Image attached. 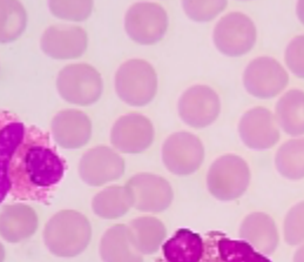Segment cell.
<instances>
[{"label":"cell","instance_id":"5bb4252c","mask_svg":"<svg viewBox=\"0 0 304 262\" xmlns=\"http://www.w3.org/2000/svg\"><path fill=\"white\" fill-rule=\"evenodd\" d=\"M204 250L196 262H271L243 240H233L227 234L211 230L203 234ZM155 262H166L162 257Z\"/></svg>","mask_w":304,"mask_h":262},{"label":"cell","instance_id":"4fadbf2b","mask_svg":"<svg viewBox=\"0 0 304 262\" xmlns=\"http://www.w3.org/2000/svg\"><path fill=\"white\" fill-rule=\"evenodd\" d=\"M124 173V160L108 146H96L80 159L79 174L88 186L99 187L120 179Z\"/></svg>","mask_w":304,"mask_h":262},{"label":"cell","instance_id":"30bf717a","mask_svg":"<svg viewBox=\"0 0 304 262\" xmlns=\"http://www.w3.org/2000/svg\"><path fill=\"white\" fill-rule=\"evenodd\" d=\"M180 119L189 127L201 129L212 125L221 113V99L208 85H193L178 101Z\"/></svg>","mask_w":304,"mask_h":262},{"label":"cell","instance_id":"d6986e66","mask_svg":"<svg viewBox=\"0 0 304 262\" xmlns=\"http://www.w3.org/2000/svg\"><path fill=\"white\" fill-rule=\"evenodd\" d=\"M26 125L13 113L0 111V203L10 193L7 179L8 162L24 137Z\"/></svg>","mask_w":304,"mask_h":262},{"label":"cell","instance_id":"d4e9b609","mask_svg":"<svg viewBox=\"0 0 304 262\" xmlns=\"http://www.w3.org/2000/svg\"><path fill=\"white\" fill-rule=\"evenodd\" d=\"M133 207L132 196L126 186H108L92 200L93 212L102 219H119Z\"/></svg>","mask_w":304,"mask_h":262},{"label":"cell","instance_id":"e0dca14e","mask_svg":"<svg viewBox=\"0 0 304 262\" xmlns=\"http://www.w3.org/2000/svg\"><path fill=\"white\" fill-rule=\"evenodd\" d=\"M54 141L62 148L76 149L85 146L92 135V121L86 113L68 108L58 112L51 122Z\"/></svg>","mask_w":304,"mask_h":262},{"label":"cell","instance_id":"277c9868","mask_svg":"<svg viewBox=\"0 0 304 262\" xmlns=\"http://www.w3.org/2000/svg\"><path fill=\"white\" fill-rule=\"evenodd\" d=\"M251 172L247 161L236 154H223L214 160L207 173V188L215 199L233 201L248 189Z\"/></svg>","mask_w":304,"mask_h":262},{"label":"cell","instance_id":"9c48e42d","mask_svg":"<svg viewBox=\"0 0 304 262\" xmlns=\"http://www.w3.org/2000/svg\"><path fill=\"white\" fill-rule=\"evenodd\" d=\"M245 91L257 99H273L289 83L287 69L273 57L262 55L251 60L243 72Z\"/></svg>","mask_w":304,"mask_h":262},{"label":"cell","instance_id":"484cf974","mask_svg":"<svg viewBox=\"0 0 304 262\" xmlns=\"http://www.w3.org/2000/svg\"><path fill=\"white\" fill-rule=\"evenodd\" d=\"M275 167L288 180L304 179V138L283 142L275 154Z\"/></svg>","mask_w":304,"mask_h":262},{"label":"cell","instance_id":"ac0fdd59","mask_svg":"<svg viewBox=\"0 0 304 262\" xmlns=\"http://www.w3.org/2000/svg\"><path fill=\"white\" fill-rule=\"evenodd\" d=\"M238 235L263 255L273 254L280 244L278 228L273 217L263 212L248 214L240 225Z\"/></svg>","mask_w":304,"mask_h":262},{"label":"cell","instance_id":"1f68e13d","mask_svg":"<svg viewBox=\"0 0 304 262\" xmlns=\"http://www.w3.org/2000/svg\"><path fill=\"white\" fill-rule=\"evenodd\" d=\"M296 14L298 20L302 22V25H304V0H297Z\"/></svg>","mask_w":304,"mask_h":262},{"label":"cell","instance_id":"f546056e","mask_svg":"<svg viewBox=\"0 0 304 262\" xmlns=\"http://www.w3.org/2000/svg\"><path fill=\"white\" fill-rule=\"evenodd\" d=\"M283 236L288 244L304 243V201L294 205L283 220Z\"/></svg>","mask_w":304,"mask_h":262},{"label":"cell","instance_id":"6da1fadb","mask_svg":"<svg viewBox=\"0 0 304 262\" xmlns=\"http://www.w3.org/2000/svg\"><path fill=\"white\" fill-rule=\"evenodd\" d=\"M67 169L47 132L26 126L8 162V195L19 201L48 203Z\"/></svg>","mask_w":304,"mask_h":262},{"label":"cell","instance_id":"f1b7e54d","mask_svg":"<svg viewBox=\"0 0 304 262\" xmlns=\"http://www.w3.org/2000/svg\"><path fill=\"white\" fill-rule=\"evenodd\" d=\"M186 15L195 22H209L227 7L228 0H181Z\"/></svg>","mask_w":304,"mask_h":262},{"label":"cell","instance_id":"836d02e7","mask_svg":"<svg viewBox=\"0 0 304 262\" xmlns=\"http://www.w3.org/2000/svg\"><path fill=\"white\" fill-rule=\"evenodd\" d=\"M4 260H5V248L0 243V262H4Z\"/></svg>","mask_w":304,"mask_h":262},{"label":"cell","instance_id":"52a82bcc","mask_svg":"<svg viewBox=\"0 0 304 262\" xmlns=\"http://www.w3.org/2000/svg\"><path fill=\"white\" fill-rule=\"evenodd\" d=\"M169 19L166 10L156 3L141 1L130 6L124 14V31L134 42L154 45L166 34Z\"/></svg>","mask_w":304,"mask_h":262},{"label":"cell","instance_id":"2e32d148","mask_svg":"<svg viewBox=\"0 0 304 262\" xmlns=\"http://www.w3.org/2000/svg\"><path fill=\"white\" fill-rule=\"evenodd\" d=\"M238 135L245 147L254 151L273 148L280 140L275 115L266 107H252L240 119Z\"/></svg>","mask_w":304,"mask_h":262},{"label":"cell","instance_id":"603a6c76","mask_svg":"<svg viewBox=\"0 0 304 262\" xmlns=\"http://www.w3.org/2000/svg\"><path fill=\"white\" fill-rule=\"evenodd\" d=\"M203 250V234L181 228L163 242L161 257L166 262H196L202 256Z\"/></svg>","mask_w":304,"mask_h":262},{"label":"cell","instance_id":"d6a6232c","mask_svg":"<svg viewBox=\"0 0 304 262\" xmlns=\"http://www.w3.org/2000/svg\"><path fill=\"white\" fill-rule=\"evenodd\" d=\"M292 262H304V243L299 244V247L295 251Z\"/></svg>","mask_w":304,"mask_h":262},{"label":"cell","instance_id":"83f0119b","mask_svg":"<svg viewBox=\"0 0 304 262\" xmlns=\"http://www.w3.org/2000/svg\"><path fill=\"white\" fill-rule=\"evenodd\" d=\"M93 0H48L51 13L66 21H83L93 11Z\"/></svg>","mask_w":304,"mask_h":262},{"label":"cell","instance_id":"7c38bea8","mask_svg":"<svg viewBox=\"0 0 304 262\" xmlns=\"http://www.w3.org/2000/svg\"><path fill=\"white\" fill-rule=\"evenodd\" d=\"M126 187L133 207L143 213H161L173 202L174 192L164 178L153 173H138L130 178Z\"/></svg>","mask_w":304,"mask_h":262},{"label":"cell","instance_id":"5b68a950","mask_svg":"<svg viewBox=\"0 0 304 262\" xmlns=\"http://www.w3.org/2000/svg\"><path fill=\"white\" fill-rule=\"evenodd\" d=\"M57 88L65 101L76 106H89L100 99L103 81L92 65L69 64L58 73Z\"/></svg>","mask_w":304,"mask_h":262},{"label":"cell","instance_id":"44dd1931","mask_svg":"<svg viewBox=\"0 0 304 262\" xmlns=\"http://www.w3.org/2000/svg\"><path fill=\"white\" fill-rule=\"evenodd\" d=\"M99 253L102 262H143L135 248L127 225L117 223L106 230L100 241Z\"/></svg>","mask_w":304,"mask_h":262},{"label":"cell","instance_id":"ffe728a7","mask_svg":"<svg viewBox=\"0 0 304 262\" xmlns=\"http://www.w3.org/2000/svg\"><path fill=\"white\" fill-rule=\"evenodd\" d=\"M38 229L35 210L24 203L7 205L0 210V236L10 243L31 237Z\"/></svg>","mask_w":304,"mask_h":262},{"label":"cell","instance_id":"cb8c5ba5","mask_svg":"<svg viewBox=\"0 0 304 262\" xmlns=\"http://www.w3.org/2000/svg\"><path fill=\"white\" fill-rule=\"evenodd\" d=\"M128 228L135 248L142 255L155 254L162 247L167 235L166 226L155 216H140L133 219Z\"/></svg>","mask_w":304,"mask_h":262},{"label":"cell","instance_id":"4dcf8cb0","mask_svg":"<svg viewBox=\"0 0 304 262\" xmlns=\"http://www.w3.org/2000/svg\"><path fill=\"white\" fill-rule=\"evenodd\" d=\"M284 62L297 78L304 79V34L295 36L284 51Z\"/></svg>","mask_w":304,"mask_h":262},{"label":"cell","instance_id":"9a60e30c","mask_svg":"<svg viewBox=\"0 0 304 262\" xmlns=\"http://www.w3.org/2000/svg\"><path fill=\"white\" fill-rule=\"evenodd\" d=\"M88 45L86 31L76 25L55 24L47 27L40 38L41 51L55 60H69L81 57Z\"/></svg>","mask_w":304,"mask_h":262},{"label":"cell","instance_id":"3957f363","mask_svg":"<svg viewBox=\"0 0 304 262\" xmlns=\"http://www.w3.org/2000/svg\"><path fill=\"white\" fill-rule=\"evenodd\" d=\"M157 85L155 68L143 59L126 60L119 66L114 78L117 97L133 107H142L152 102L157 93Z\"/></svg>","mask_w":304,"mask_h":262},{"label":"cell","instance_id":"8fae6325","mask_svg":"<svg viewBox=\"0 0 304 262\" xmlns=\"http://www.w3.org/2000/svg\"><path fill=\"white\" fill-rule=\"evenodd\" d=\"M155 130L152 121L143 114L130 112L121 115L110 129L112 146L124 154H139L150 147Z\"/></svg>","mask_w":304,"mask_h":262},{"label":"cell","instance_id":"7402d4cb","mask_svg":"<svg viewBox=\"0 0 304 262\" xmlns=\"http://www.w3.org/2000/svg\"><path fill=\"white\" fill-rule=\"evenodd\" d=\"M277 126L290 137L304 135V92L298 88L287 91L276 102Z\"/></svg>","mask_w":304,"mask_h":262},{"label":"cell","instance_id":"8992f818","mask_svg":"<svg viewBox=\"0 0 304 262\" xmlns=\"http://www.w3.org/2000/svg\"><path fill=\"white\" fill-rule=\"evenodd\" d=\"M257 40V29L247 14L230 12L216 22L212 31V42L220 53L237 58L249 53Z\"/></svg>","mask_w":304,"mask_h":262},{"label":"cell","instance_id":"7a4b0ae2","mask_svg":"<svg viewBox=\"0 0 304 262\" xmlns=\"http://www.w3.org/2000/svg\"><path fill=\"white\" fill-rule=\"evenodd\" d=\"M43 242L48 250L59 257H74L88 246L92 227L88 219L73 209L60 210L45 225Z\"/></svg>","mask_w":304,"mask_h":262},{"label":"cell","instance_id":"ba28073f","mask_svg":"<svg viewBox=\"0 0 304 262\" xmlns=\"http://www.w3.org/2000/svg\"><path fill=\"white\" fill-rule=\"evenodd\" d=\"M162 162L174 175L194 174L204 161V146L201 139L187 130L170 134L162 145Z\"/></svg>","mask_w":304,"mask_h":262},{"label":"cell","instance_id":"4316f807","mask_svg":"<svg viewBox=\"0 0 304 262\" xmlns=\"http://www.w3.org/2000/svg\"><path fill=\"white\" fill-rule=\"evenodd\" d=\"M26 26L27 12L20 0H0V43L15 41Z\"/></svg>","mask_w":304,"mask_h":262}]
</instances>
